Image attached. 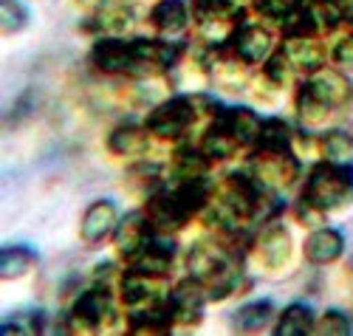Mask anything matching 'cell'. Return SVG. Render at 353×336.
Segmentation results:
<instances>
[{
	"label": "cell",
	"mask_w": 353,
	"mask_h": 336,
	"mask_svg": "<svg viewBox=\"0 0 353 336\" xmlns=\"http://www.w3.org/2000/svg\"><path fill=\"white\" fill-rule=\"evenodd\" d=\"M210 184L207 181H181V184H164L150 192L144 206V215L150 221L156 235H172L181 226H187L190 218L203 212L210 201Z\"/></svg>",
	"instance_id": "obj_1"
},
{
	"label": "cell",
	"mask_w": 353,
	"mask_h": 336,
	"mask_svg": "<svg viewBox=\"0 0 353 336\" xmlns=\"http://www.w3.org/2000/svg\"><path fill=\"white\" fill-rule=\"evenodd\" d=\"M187 271L210 291V299L229 297L243 277L241 260L232 255V246H226L223 240H198L187 255Z\"/></svg>",
	"instance_id": "obj_2"
},
{
	"label": "cell",
	"mask_w": 353,
	"mask_h": 336,
	"mask_svg": "<svg viewBox=\"0 0 353 336\" xmlns=\"http://www.w3.org/2000/svg\"><path fill=\"white\" fill-rule=\"evenodd\" d=\"M303 201L314 204L322 212H336L353 204V170L350 164H334V161H316L314 170L305 178Z\"/></svg>",
	"instance_id": "obj_3"
},
{
	"label": "cell",
	"mask_w": 353,
	"mask_h": 336,
	"mask_svg": "<svg viewBox=\"0 0 353 336\" xmlns=\"http://www.w3.org/2000/svg\"><path fill=\"white\" fill-rule=\"evenodd\" d=\"M246 172L263 192H283L300 175V156L291 147H254Z\"/></svg>",
	"instance_id": "obj_4"
},
{
	"label": "cell",
	"mask_w": 353,
	"mask_h": 336,
	"mask_svg": "<svg viewBox=\"0 0 353 336\" xmlns=\"http://www.w3.org/2000/svg\"><path fill=\"white\" fill-rule=\"evenodd\" d=\"M198 125V110L192 97H175L161 102L150 116H147V133L159 141H181Z\"/></svg>",
	"instance_id": "obj_5"
},
{
	"label": "cell",
	"mask_w": 353,
	"mask_h": 336,
	"mask_svg": "<svg viewBox=\"0 0 353 336\" xmlns=\"http://www.w3.org/2000/svg\"><path fill=\"white\" fill-rule=\"evenodd\" d=\"M252 252H254V260L260 263L263 271H269V274L283 271L291 263V252H294L288 229L283 224H277V221L266 224V226L257 232Z\"/></svg>",
	"instance_id": "obj_6"
},
{
	"label": "cell",
	"mask_w": 353,
	"mask_h": 336,
	"mask_svg": "<svg viewBox=\"0 0 353 336\" xmlns=\"http://www.w3.org/2000/svg\"><path fill=\"white\" fill-rule=\"evenodd\" d=\"M113 317V297L105 286H94L85 291L71 308V328L79 333H94Z\"/></svg>",
	"instance_id": "obj_7"
},
{
	"label": "cell",
	"mask_w": 353,
	"mask_h": 336,
	"mask_svg": "<svg viewBox=\"0 0 353 336\" xmlns=\"http://www.w3.org/2000/svg\"><path fill=\"white\" fill-rule=\"evenodd\" d=\"M167 297L170 294H164L161 277H156V274H144V271L130 268L122 277V302H125V308H130V311L167 302Z\"/></svg>",
	"instance_id": "obj_8"
},
{
	"label": "cell",
	"mask_w": 353,
	"mask_h": 336,
	"mask_svg": "<svg viewBox=\"0 0 353 336\" xmlns=\"http://www.w3.org/2000/svg\"><path fill=\"white\" fill-rule=\"evenodd\" d=\"M170 311H172V319L179 325H195L201 317H203V305L210 299V291L203 288L195 277H187L181 280L170 291Z\"/></svg>",
	"instance_id": "obj_9"
},
{
	"label": "cell",
	"mask_w": 353,
	"mask_h": 336,
	"mask_svg": "<svg viewBox=\"0 0 353 336\" xmlns=\"http://www.w3.org/2000/svg\"><path fill=\"white\" fill-rule=\"evenodd\" d=\"M156 237V232H153V226H150V221H147V215L141 212H130L128 218H122L119 221V226H116V232H113V240H116V249H119V255L130 263V260H136L147 246H150V240Z\"/></svg>",
	"instance_id": "obj_10"
},
{
	"label": "cell",
	"mask_w": 353,
	"mask_h": 336,
	"mask_svg": "<svg viewBox=\"0 0 353 336\" xmlns=\"http://www.w3.org/2000/svg\"><path fill=\"white\" fill-rule=\"evenodd\" d=\"M229 43L246 66H254V63H263V59L272 54L274 37H272L269 28L260 26V23H241L238 28H234Z\"/></svg>",
	"instance_id": "obj_11"
},
{
	"label": "cell",
	"mask_w": 353,
	"mask_h": 336,
	"mask_svg": "<svg viewBox=\"0 0 353 336\" xmlns=\"http://www.w3.org/2000/svg\"><path fill=\"white\" fill-rule=\"evenodd\" d=\"M91 57L102 74H130L136 59V46L133 40H122V37H102L94 46Z\"/></svg>",
	"instance_id": "obj_12"
},
{
	"label": "cell",
	"mask_w": 353,
	"mask_h": 336,
	"mask_svg": "<svg viewBox=\"0 0 353 336\" xmlns=\"http://www.w3.org/2000/svg\"><path fill=\"white\" fill-rule=\"evenodd\" d=\"M280 51L288 59V66L294 68V74H314L316 68H322V63L328 57L325 43L316 37H285Z\"/></svg>",
	"instance_id": "obj_13"
},
{
	"label": "cell",
	"mask_w": 353,
	"mask_h": 336,
	"mask_svg": "<svg viewBox=\"0 0 353 336\" xmlns=\"http://www.w3.org/2000/svg\"><path fill=\"white\" fill-rule=\"evenodd\" d=\"M133 26V12L122 0H102L91 14V28L99 37H122Z\"/></svg>",
	"instance_id": "obj_14"
},
{
	"label": "cell",
	"mask_w": 353,
	"mask_h": 336,
	"mask_svg": "<svg viewBox=\"0 0 353 336\" xmlns=\"http://www.w3.org/2000/svg\"><path fill=\"white\" fill-rule=\"evenodd\" d=\"M116 226H119V209H116V204L113 201H97V204L88 206L79 235L85 243H102L108 235L116 232Z\"/></svg>",
	"instance_id": "obj_15"
},
{
	"label": "cell",
	"mask_w": 353,
	"mask_h": 336,
	"mask_svg": "<svg viewBox=\"0 0 353 336\" xmlns=\"http://www.w3.org/2000/svg\"><path fill=\"white\" fill-rule=\"evenodd\" d=\"M342 252H345V240L336 229L319 226L305 240V260L314 263V266H328V263L339 260Z\"/></svg>",
	"instance_id": "obj_16"
},
{
	"label": "cell",
	"mask_w": 353,
	"mask_h": 336,
	"mask_svg": "<svg viewBox=\"0 0 353 336\" xmlns=\"http://www.w3.org/2000/svg\"><path fill=\"white\" fill-rule=\"evenodd\" d=\"M319 99H325L331 108H339L347 102L350 97V85L345 79L342 71H334V68H316L314 74H308V82H305Z\"/></svg>",
	"instance_id": "obj_17"
},
{
	"label": "cell",
	"mask_w": 353,
	"mask_h": 336,
	"mask_svg": "<svg viewBox=\"0 0 353 336\" xmlns=\"http://www.w3.org/2000/svg\"><path fill=\"white\" fill-rule=\"evenodd\" d=\"M190 9L184 0H161L153 9V23L161 37H181L190 26Z\"/></svg>",
	"instance_id": "obj_18"
},
{
	"label": "cell",
	"mask_w": 353,
	"mask_h": 336,
	"mask_svg": "<svg viewBox=\"0 0 353 336\" xmlns=\"http://www.w3.org/2000/svg\"><path fill=\"white\" fill-rule=\"evenodd\" d=\"M170 263H172V243L170 240H161V235H156L136 260H130V266L136 271H144V274H156V277H164L170 271Z\"/></svg>",
	"instance_id": "obj_19"
},
{
	"label": "cell",
	"mask_w": 353,
	"mask_h": 336,
	"mask_svg": "<svg viewBox=\"0 0 353 336\" xmlns=\"http://www.w3.org/2000/svg\"><path fill=\"white\" fill-rule=\"evenodd\" d=\"M331 110H334V108H331L325 99H319L308 85L300 88V94H297V119H300V125H303L305 130H319V128L328 121Z\"/></svg>",
	"instance_id": "obj_20"
},
{
	"label": "cell",
	"mask_w": 353,
	"mask_h": 336,
	"mask_svg": "<svg viewBox=\"0 0 353 336\" xmlns=\"http://www.w3.org/2000/svg\"><path fill=\"white\" fill-rule=\"evenodd\" d=\"M223 121L229 125V130L234 133V139H238L243 147L257 144L263 121L257 119L254 110H249V108H229V110H223Z\"/></svg>",
	"instance_id": "obj_21"
},
{
	"label": "cell",
	"mask_w": 353,
	"mask_h": 336,
	"mask_svg": "<svg viewBox=\"0 0 353 336\" xmlns=\"http://www.w3.org/2000/svg\"><path fill=\"white\" fill-rule=\"evenodd\" d=\"M277 336H305V333H314V314L308 305L303 302H294L280 314L277 319V328H274Z\"/></svg>",
	"instance_id": "obj_22"
},
{
	"label": "cell",
	"mask_w": 353,
	"mask_h": 336,
	"mask_svg": "<svg viewBox=\"0 0 353 336\" xmlns=\"http://www.w3.org/2000/svg\"><path fill=\"white\" fill-rule=\"evenodd\" d=\"M319 159L334 164H350L353 161V139L345 130H331L319 141Z\"/></svg>",
	"instance_id": "obj_23"
},
{
	"label": "cell",
	"mask_w": 353,
	"mask_h": 336,
	"mask_svg": "<svg viewBox=\"0 0 353 336\" xmlns=\"http://www.w3.org/2000/svg\"><path fill=\"white\" fill-rule=\"evenodd\" d=\"M147 144L144 139V130L136 128V125H122V128H116L108 139V147L116 152V156H136V152H141Z\"/></svg>",
	"instance_id": "obj_24"
},
{
	"label": "cell",
	"mask_w": 353,
	"mask_h": 336,
	"mask_svg": "<svg viewBox=\"0 0 353 336\" xmlns=\"http://www.w3.org/2000/svg\"><path fill=\"white\" fill-rule=\"evenodd\" d=\"M272 302L269 299H257V302H249L243 305V308L234 311L232 322L234 328H241V330H254V328H263L269 319H272Z\"/></svg>",
	"instance_id": "obj_25"
},
{
	"label": "cell",
	"mask_w": 353,
	"mask_h": 336,
	"mask_svg": "<svg viewBox=\"0 0 353 336\" xmlns=\"http://www.w3.org/2000/svg\"><path fill=\"white\" fill-rule=\"evenodd\" d=\"M32 268H34V255L23 246L3 249V255H0V274H3V280L23 277V274H28Z\"/></svg>",
	"instance_id": "obj_26"
},
{
	"label": "cell",
	"mask_w": 353,
	"mask_h": 336,
	"mask_svg": "<svg viewBox=\"0 0 353 336\" xmlns=\"http://www.w3.org/2000/svg\"><path fill=\"white\" fill-rule=\"evenodd\" d=\"M294 136L288 130L285 121L280 119H269V121H263V128H260V139L254 147H291Z\"/></svg>",
	"instance_id": "obj_27"
},
{
	"label": "cell",
	"mask_w": 353,
	"mask_h": 336,
	"mask_svg": "<svg viewBox=\"0 0 353 336\" xmlns=\"http://www.w3.org/2000/svg\"><path fill=\"white\" fill-rule=\"evenodd\" d=\"M314 333H319V336H347L350 322L342 311H325L319 319H314Z\"/></svg>",
	"instance_id": "obj_28"
},
{
	"label": "cell",
	"mask_w": 353,
	"mask_h": 336,
	"mask_svg": "<svg viewBox=\"0 0 353 336\" xmlns=\"http://www.w3.org/2000/svg\"><path fill=\"white\" fill-rule=\"evenodd\" d=\"M254 6L263 12V14H269V17H274V20H285V17H291L294 12H300L303 6H305V0H254Z\"/></svg>",
	"instance_id": "obj_29"
},
{
	"label": "cell",
	"mask_w": 353,
	"mask_h": 336,
	"mask_svg": "<svg viewBox=\"0 0 353 336\" xmlns=\"http://www.w3.org/2000/svg\"><path fill=\"white\" fill-rule=\"evenodd\" d=\"M0 12H3V32L14 34L26 26V9L17 3V0H0Z\"/></svg>",
	"instance_id": "obj_30"
},
{
	"label": "cell",
	"mask_w": 353,
	"mask_h": 336,
	"mask_svg": "<svg viewBox=\"0 0 353 336\" xmlns=\"http://www.w3.org/2000/svg\"><path fill=\"white\" fill-rule=\"evenodd\" d=\"M331 57L339 71L345 74H353V34H345L334 48H331Z\"/></svg>",
	"instance_id": "obj_31"
},
{
	"label": "cell",
	"mask_w": 353,
	"mask_h": 336,
	"mask_svg": "<svg viewBox=\"0 0 353 336\" xmlns=\"http://www.w3.org/2000/svg\"><path fill=\"white\" fill-rule=\"evenodd\" d=\"M0 333H3V336H12V333H40V325L32 317H14V319L3 322Z\"/></svg>",
	"instance_id": "obj_32"
}]
</instances>
